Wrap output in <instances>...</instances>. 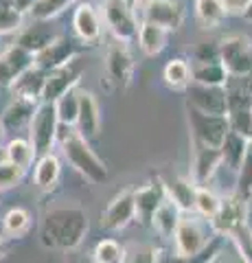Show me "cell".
Instances as JSON below:
<instances>
[{
    "label": "cell",
    "mask_w": 252,
    "mask_h": 263,
    "mask_svg": "<svg viewBox=\"0 0 252 263\" xmlns=\"http://www.w3.org/2000/svg\"><path fill=\"white\" fill-rule=\"evenodd\" d=\"M241 219H243L241 200H237V197H226V200H222V204H219V211H217V215L210 219V224H213V228L219 230V233H232V230L241 224Z\"/></svg>",
    "instance_id": "cell-23"
},
{
    "label": "cell",
    "mask_w": 252,
    "mask_h": 263,
    "mask_svg": "<svg viewBox=\"0 0 252 263\" xmlns=\"http://www.w3.org/2000/svg\"><path fill=\"white\" fill-rule=\"evenodd\" d=\"M5 136H7V129H5V125H3V121H0V152L5 149V147H3V143H5Z\"/></svg>",
    "instance_id": "cell-42"
},
{
    "label": "cell",
    "mask_w": 252,
    "mask_h": 263,
    "mask_svg": "<svg viewBox=\"0 0 252 263\" xmlns=\"http://www.w3.org/2000/svg\"><path fill=\"white\" fill-rule=\"evenodd\" d=\"M222 158V149H215V147H206L200 145L198 154H195V162H193V178L198 184H204L206 180L213 176L215 167L219 164Z\"/></svg>",
    "instance_id": "cell-25"
},
{
    "label": "cell",
    "mask_w": 252,
    "mask_h": 263,
    "mask_svg": "<svg viewBox=\"0 0 252 263\" xmlns=\"http://www.w3.org/2000/svg\"><path fill=\"white\" fill-rule=\"evenodd\" d=\"M7 254V241H5V235H0V259Z\"/></svg>",
    "instance_id": "cell-43"
},
{
    "label": "cell",
    "mask_w": 252,
    "mask_h": 263,
    "mask_svg": "<svg viewBox=\"0 0 252 263\" xmlns=\"http://www.w3.org/2000/svg\"><path fill=\"white\" fill-rule=\"evenodd\" d=\"M219 60H222L224 68L228 72L243 75L252 68V44L241 35L226 37L219 46Z\"/></svg>",
    "instance_id": "cell-11"
},
{
    "label": "cell",
    "mask_w": 252,
    "mask_h": 263,
    "mask_svg": "<svg viewBox=\"0 0 252 263\" xmlns=\"http://www.w3.org/2000/svg\"><path fill=\"white\" fill-rule=\"evenodd\" d=\"M165 189H167V195L173 202H178V206L182 211L195 209V193H198V189L189 180H173V182L165 184Z\"/></svg>",
    "instance_id": "cell-30"
},
{
    "label": "cell",
    "mask_w": 252,
    "mask_h": 263,
    "mask_svg": "<svg viewBox=\"0 0 252 263\" xmlns=\"http://www.w3.org/2000/svg\"><path fill=\"white\" fill-rule=\"evenodd\" d=\"M77 55H79V48L72 40L55 37L51 44H46L42 51L35 53V66L46 72H51V70H57V68H64V66L72 64L77 60Z\"/></svg>",
    "instance_id": "cell-12"
},
{
    "label": "cell",
    "mask_w": 252,
    "mask_h": 263,
    "mask_svg": "<svg viewBox=\"0 0 252 263\" xmlns=\"http://www.w3.org/2000/svg\"><path fill=\"white\" fill-rule=\"evenodd\" d=\"M243 15H246V18H250V20H252V3L248 5V9H246V11H243Z\"/></svg>",
    "instance_id": "cell-45"
},
{
    "label": "cell",
    "mask_w": 252,
    "mask_h": 263,
    "mask_svg": "<svg viewBox=\"0 0 252 263\" xmlns=\"http://www.w3.org/2000/svg\"><path fill=\"white\" fill-rule=\"evenodd\" d=\"M138 217L134 191H121L108 202L101 211V228L105 230H123Z\"/></svg>",
    "instance_id": "cell-9"
},
{
    "label": "cell",
    "mask_w": 252,
    "mask_h": 263,
    "mask_svg": "<svg viewBox=\"0 0 252 263\" xmlns=\"http://www.w3.org/2000/svg\"><path fill=\"white\" fill-rule=\"evenodd\" d=\"M213 224H208L204 217L198 215H182L180 224L176 228V252L191 257V254H200L202 250H206L213 239Z\"/></svg>",
    "instance_id": "cell-5"
},
{
    "label": "cell",
    "mask_w": 252,
    "mask_h": 263,
    "mask_svg": "<svg viewBox=\"0 0 252 263\" xmlns=\"http://www.w3.org/2000/svg\"><path fill=\"white\" fill-rule=\"evenodd\" d=\"M138 18L141 22H153L167 31H176L182 27L184 9L178 0H143Z\"/></svg>",
    "instance_id": "cell-8"
},
{
    "label": "cell",
    "mask_w": 252,
    "mask_h": 263,
    "mask_svg": "<svg viewBox=\"0 0 252 263\" xmlns=\"http://www.w3.org/2000/svg\"><path fill=\"white\" fill-rule=\"evenodd\" d=\"M40 103H33V101H27V99H18L13 97V101L7 105L3 117V125L7 132H20L24 127H31V121L35 117V110H37Z\"/></svg>",
    "instance_id": "cell-17"
},
{
    "label": "cell",
    "mask_w": 252,
    "mask_h": 263,
    "mask_svg": "<svg viewBox=\"0 0 252 263\" xmlns=\"http://www.w3.org/2000/svg\"><path fill=\"white\" fill-rule=\"evenodd\" d=\"M22 18H24L22 11L0 5V35H7V33L22 29Z\"/></svg>",
    "instance_id": "cell-38"
},
{
    "label": "cell",
    "mask_w": 252,
    "mask_h": 263,
    "mask_svg": "<svg viewBox=\"0 0 252 263\" xmlns=\"http://www.w3.org/2000/svg\"><path fill=\"white\" fill-rule=\"evenodd\" d=\"M123 263H160V250L151 243H132L125 248Z\"/></svg>",
    "instance_id": "cell-35"
},
{
    "label": "cell",
    "mask_w": 252,
    "mask_h": 263,
    "mask_svg": "<svg viewBox=\"0 0 252 263\" xmlns=\"http://www.w3.org/2000/svg\"><path fill=\"white\" fill-rule=\"evenodd\" d=\"M0 158L9 160V162L15 164V167H20V169L27 171L31 164H33V160L37 158V154H35V149H33V145H31L29 138L15 136V138H11V141L5 145L3 156H0Z\"/></svg>",
    "instance_id": "cell-24"
},
{
    "label": "cell",
    "mask_w": 252,
    "mask_h": 263,
    "mask_svg": "<svg viewBox=\"0 0 252 263\" xmlns=\"http://www.w3.org/2000/svg\"><path fill=\"white\" fill-rule=\"evenodd\" d=\"M24 174H27L24 169L15 167V164L9 160L0 158V191H7V189L15 186L24 178Z\"/></svg>",
    "instance_id": "cell-37"
},
{
    "label": "cell",
    "mask_w": 252,
    "mask_h": 263,
    "mask_svg": "<svg viewBox=\"0 0 252 263\" xmlns=\"http://www.w3.org/2000/svg\"><path fill=\"white\" fill-rule=\"evenodd\" d=\"M35 66V53L24 48L22 44H13L0 53V86H13L24 72Z\"/></svg>",
    "instance_id": "cell-10"
},
{
    "label": "cell",
    "mask_w": 252,
    "mask_h": 263,
    "mask_svg": "<svg viewBox=\"0 0 252 263\" xmlns=\"http://www.w3.org/2000/svg\"><path fill=\"white\" fill-rule=\"evenodd\" d=\"M162 77H165V84L169 88L182 90V88H186L193 81V70H191V66L186 64L184 60H171L165 66Z\"/></svg>",
    "instance_id": "cell-29"
},
{
    "label": "cell",
    "mask_w": 252,
    "mask_h": 263,
    "mask_svg": "<svg viewBox=\"0 0 252 263\" xmlns=\"http://www.w3.org/2000/svg\"><path fill=\"white\" fill-rule=\"evenodd\" d=\"M167 40H169V31L160 24H153V22H141V29H138V46L141 51L153 57V55H160L167 46Z\"/></svg>",
    "instance_id": "cell-22"
},
{
    "label": "cell",
    "mask_w": 252,
    "mask_h": 263,
    "mask_svg": "<svg viewBox=\"0 0 252 263\" xmlns=\"http://www.w3.org/2000/svg\"><path fill=\"white\" fill-rule=\"evenodd\" d=\"M213 248H206V250H202L200 254H191V257H184V254H173L171 259H167V263H210V259H213Z\"/></svg>",
    "instance_id": "cell-40"
},
{
    "label": "cell",
    "mask_w": 252,
    "mask_h": 263,
    "mask_svg": "<svg viewBox=\"0 0 252 263\" xmlns=\"http://www.w3.org/2000/svg\"><path fill=\"white\" fill-rule=\"evenodd\" d=\"M195 11H198L200 22L208 29L217 27L226 13L222 0H195Z\"/></svg>",
    "instance_id": "cell-32"
},
{
    "label": "cell",
    "mask_w": 252,
    "mask_h": 263,
    "mask_svg": "<svg viewBox=\"0 0 252 263\" xmlns=\"http://www.w3.org/2000/svg\"><path fill=\"white\" fill-rule=\"evenodd\" d=\"M134 66H136L134 57L129 53L127 44L112 40L108 44V51H105V72H108V79L119 88H127L134 77Z\"/></svg>",
    "instance_id": "cell-7"
},
{
    "label": "cell",
    "mask_w": 252,
    "mask_h": 263,
    "mask_svg": "<svg viewBox=\"0 0 252 263\" xmlns=\"http://www.w3.org/2000/svg\"><path fill=\"white\" fill-rule=\"evenodd\" d=\"M180 219H182V209L178 206V202H173L171 197L167 195L158 206V211L153 213L149 224L153 226V230H156L162 239H169V237L176 235V228L180 224Z\"/></svg>",
    "instance_id": "cell-20"
},
{
    "label": "cell",
    "mask_w": 252,
    "mask_h": 263,
    "mask_svg": "<svg viewBox=\"0 0 252 263\" xmlns=\"http://www.w3.org/2000/svg\"><path fill=\"white\" fill-rule=\"evenodd\" d=\"M31 228V213L22 206H13L3 215V235L11 237V239H18L24 237Z\"/></svg>",
    "instance_id": "cell-26"
},
{
    "label": "cell",
    "mask_w": 252,
    "mask_h": 263,
    "mask_svg": "<svg viewBox=\"0 0 252 263\" xmlns=\"http://www.w3.org/2000/svg\"><path fill=\"white\" fill-rule=\"evenodd\" d=\"M219 204H222V200H217L215 193H210L208 189L198 186V193H195V209H198V213L202 217L213 219L219 211Z\"/></svg>",
    "instance_id": "cell-36"
},
{
    "label": "cell",
    "mask_w": 252,
    "mask_h": 263,
    "mask_svg": "<svg viewBox=\"0 0 252 263\" xmlns=\"http://www.w3.org/2000/svg\"><path fill=\"white\" fill-rule=\"evenodd\" d=\"M136 197V211H138V219L141 221H151L153 213L158 211L162 200L167 197V189L162 182H149L141 189L134 191Z\"/></svg>",
    "instance_id": "cell-18"
},
{
    "label": "cell",
    "mask_w": 252,
    "mask_h": 263,
    "mask_svg": "<svg viewBox=\"0 0 252 263\" xmlns=\"http://www.w3.org/2000/svg\"><path fill=\"white\" fill-rule=\"evenodd\" d=\"M79 77H81V70L77 68V64L72 62L64 68L57 70H51L46 75V84H44V92H42V101L48 103H55L62 95H66L68 90L77 88L79 86Z\"/></svg>",
    "instance_id": "cell-15"
},
{
    "label": "cell",
    "mask_w": 252,
    "mask_h": 263,
    "mask_svg": "<svg viewBox=\"0 0 252 263\" xmlns=\"http://www.w3.org/2000/svg\"><path fill=\"white\" fill-rule=\"evenodd\" d=\"M92 261L94 263H123L125 261V248L117 239H101L96 241L92 250Z\"/></svg>",
    "instance_id": "cell-31"
},
{
    "label": "cell",
    "mask_w": 252,
    "mask_h": 263,
    "mask_svg": "<svg viewBox=\"0 0 252 263\" xmlns=\"http://www.w3.org/2000/svg\"><path fill=\"white\" fill-rule=\"evenodd\" d=\"M62 176V160L60 156L51 154H44V156H37V162H35V169H33V182L37 189L42 191H51L57 184V180Z\"/></svg>",
    "instance_id": "cell-21"
},
{
    "label": "cell",
    "mask_w": 252,
    "mask_h": 263,
    "mask_svg": "<svg viewBox=\"0 0 252 263\" xmlns=\"http://www.w3.org/2000/svg\"><path fill=\"white\" fill-rule=\"evenodd\" d=\"M224 3V9L226 13H239V11H246L248 5L252 0H222Z\"/></svg>",
    "instance_id": "cell-41"
},
{
    "label": "cell",
    "mask_w": 252,
    "mask_h": 263,
    "mask_svg": "<svg viewBox=\"0 0 252 263\" xmlns=\"http://www.w3.org/2000/svg\"><path fill=\"white\" fill-rule=\"evenodd\" d=\"M77 0H35L33 9H31V15L37 22H46L53 20L55 15H60L62 11H66L70 5H75Z\"/></svg>",
    "instance_id": "cell-34"
},
{
    "label": "cell",
    "mask_w": 252,
    "mask_h": 263,
    "mask_svg": "<svg viewBox=\"0 0 252 263\" xmlns=\"http://www.w3.org/2000/svg\"><path fill=\"white\" fill-rule=\"evenodd\" d=\"M241 189H246V191L252 189V143L248 145L246 156H243V162H241Z\"/></svg>",
    "instance_id": "cell-39"
},
{
    "label": "cell",
    "mask_w": 252,
    "mask_h": 263,
    "mask_svg": "<svg viewBox=\"0 0 252 263\" xmlns=\"http://www.w3.org/2000/svg\"><path fill=\"white\" fill-rule=\"evenodd\" d=\"M88 235V215L77 206L53 209L40 228V239L53 250H75Z\"/></svg>",
    "instance_id": "cell-1"
},
{
    "label": "cell",
    "mask_w": 252,
    "mask_h": 263,
    "mask_svg": "<svg viewBox=\"0 0 252 263\" xmlns=\"http://www.w3.org/2000/svg\"><path fill=\"white\" fill-rule=\"evenodd\" d=\"M189 121L200 145L222 149L226 138L230 134V123L226 117H217V114H206L195 108H189Z\"/></svg>",
    "instance_id": "cell-6"
},
{
    "label": "cell",
    "mask_w": 252,
    "mask_h": 263,
    "mask_svg": "<svg viewBox=\"0 0 252 263\" xmlns=\"http://www.w3.org/2000/svg\"><path fill=\"white\" fill-rule=\"evenodd\" d=\"M125 3H127L129 7H132V9H138V5H141L143 0H125Z\"/></svg>",
    "instance_id": "cell-44"
},
{
    "label": "cell",
    "mask_w": 252,
    "mask_h": 263,
    "mask_svg": "<svg viewBox=\"0 0 252 263\" xmlns=\"http://www.w3.org/2000/svg\"><path fill=\"white\" fill-rule=\"evenodd\" d=\"M193 70V81L202 86H222L226 77H228V70L224 68V64L217 62H198L191 66Z\"/></svg>",
    "instance_id": "cell-28"
},
{
    "label": "cell",
    "mask_w": 252,
    "mask_h": 263,
    "mask_svg": "<svg viewBox=\"0 0 252 263\" xmlns=\"http://www.w3.org/2000/svg\"><path fill=\"white\" fill-rule=\"evenodd\" d=\"M246 141H243V134L239 132H230L228 138H226V143L222 147V158L230 164L232 169H237L239 164L243 162V156H246Z\"/></svg>",
    "instance_id": "cell-33"
},
{
    "label": "cell",
    "mask_w": 252,
    "mask_h": 263,
    "mask_svg": "<svg viewBox=\"0 0 252 263\" xmlns=\"http://www.w3.org/2000/svg\"><path fill=\"white\" fill-rule=\"evenodd\" d=\"M60 125L62 123H60L55 103H48V101L40 103L29 127V141L37 156L53 152V145L60 141Z\"/></svg>",
    "instance_id": "cell-4"
},
{
    "label": "cell",
    "mask_w": 252,
    "mask_h": 263,
    "mask_svg": "<svg viewBox=\"0 0 252 263\" xmlns=\"http://www.w3.org/2000/svg\"><path fill=\"white\" fill-rule=\"evenodd\" d=\"M72 31L81 44L99 42L103 31V18L96 11V7L90 3H79L75 13H72Z\"/></svg>",
    "instance_id": "cell-13"
},
{
    "label": "cell",
    "mask_w": 252,
    "mask_h": 263,
    "mask_svg": "<svg viewBox=\"0 0 252 263\" xmlns=\"http://www.w3.org/2000/svg\"><path fill=\"white\" fill-rule=\"evenodd\" d=\"M79 105H81V90L72 88L66 95H62L57 101H55V108H57V117L64 127H75L77 119H79Z\"/></svg>",
    "instance_id": "cell-27"
},
{
    "label": "cell",
    "mask_w": 252,
    "mask_h": 263,
    "mask_svg": "<svg viewBox=\"0 0 252 263\" xmlns=\"http://www.w3.org/2000/svg\"><path fill=\"white\" fill-rule=\"evenodd\" d=\"M77 132L88 141L99 136L101 132V110L99 103L92 92L88 90H81V105H79V119H77Z\"/></svg>",
    "instance_id": "cell-16"
},
{
    "label": "cell",
    "mask_w": 252,
    "mask_h": 263,
    "mask_svg": "<svg viewBox=\"0 0 252 263\" xmlns=\"http://www.w3.org/2000/svg\"><path fill=\"white\" fill-rule=\"evenodd\" d=\"M46 75H48L46 70L33 66V68L27 70V72H24V75L11 86L13 97L27 99V101H33V103H42V92H44Z\"/></svg>",
    "instance_id": "cell-19"
},
{
    "label": "cell",
    "mask_w": 252,
    "mask_h": 263,
    "mask_svg": "<svg viewBox=\"0 0 252 263\" xmlns=\"http://www.w3.org/2000/svg\"><path fill=\"white\" fill-rule=\"evenodd\" d=\"M191 108L217 114V117H226L228 112V92H224L222 86H191Z\"/></svg>",
    "instance_id": "cell-14"
},
{
    "label": "cell",
    "mask_w": 252,
    "mask_h": 263,
    "mask_svg": "<svg viewBox=\"0 0 252 263\" xmlns=\"http://www.w3.org/2000/svg\"><path fill=\"white\" fill-rule=\"evenodd\" d=\"M101 18L108 31L112 33V37L119 40V42L129 44L138 40L141 20H138L136 9H132L125 0H103Z\"/></svg>",
    "instance_id": "cell-3"
},
{
    "label": "cell",
    "mask_w": 252,
    "mask_h": 263,
    "mask_svg": "<svg viewBox=\"0 0 252 263\" xmlns=\"http://www.w3.org/2000/svg\"><path fill=\"white\" fill-rule=\"evenodd\" d=\"M57 143L62 147L64 158L86 180H90L92 184H103L105 180H108V167H105L103 160L92 152L88 138L81 136L75 127H66V132H60Z\"/></svg>",
    "instance_id": "cell-2"
}]
</instances>
